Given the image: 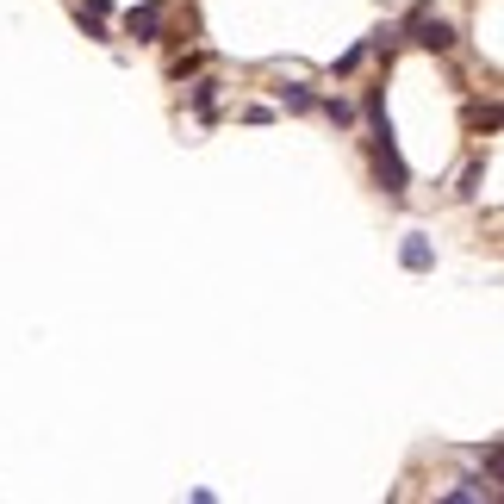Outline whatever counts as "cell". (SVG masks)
<instances>
[{
    "label": "cell",
    "instance_id": "cell-6",
    "mask_svg": "<svg viewBox=\"0 0 504 504\" xmlns=\"http://www.w3.org/2000/svg\"><path fill=\"white\" fill-rule=\"evenodd\" d=\"M468 125H473V131H499V107H492V100H486V107L473 100V107H468Z\"/></svg>",
    "mask_w": 504,
    "mask_h": 504
},
{
    "label": "cell",
    "instance_id": "cell-9",
    "mask_svg": "<svg viewBox=\"0 0 504 504\" xmlns=\"http://www.w3.org/2000/svg\"><path fill=\"white\" fill-rule=\"evenodd\" d=\"M324 112H330V125H355V112L343 107V100H324Z\"/></svg>",
    "mask_w": 504,
    "mask_h": 504
},
{
    "label": "cell",
    "instance_id": "cell-8",
    "mask_svg": "<svg viewBox=\"0 0 504 504\" xmlns=\"http://www.w3.org/2000/svg\"><path fill=\"white\" fill-rule=\"evenodd\" d=\"M361 57H367V44H355L349 57H336V75H355V69H361Z\"/></svg>",
    "mask_w": 504,
    "mask_h": 504
},
{
    "label": "cell",
    "instance_id": "cell-1",
    "mask_svg": "<svg viewBox=\"0 0 504 504\" xmlns=\"http://www.w3.org/2000/svg\"><path fill=\"white\" fill-rule=\"evenodd\" d=\"M374 175H380L386 193H405V187H411V169H405V156H398L393 131H374Z\"/></svg>",
    "mask_w": 504,
    "mask_h": 504
},
{
    "label": "cell",
    "instance_id": "cell-4",
    "mask_svg": "<svg viewBox=\"0 0 504 504\" xmlns=\"http://www.w3.org/2000/svg\"><path fill=\"white\" fill-rule=\"evenodd\" d=\"M405 268H411V274L430 268V243H424V237H405Z\"/></svg>",
    "mask_w": 504,
    "mask_h": 504
},
{
    "label": "cell",
    "instance_id": "cell-7",
    "mask_svg": "<svg viewBox=\"0 0 504 504\" xmlns=\"http://www.w3.org/2000/svg\"><path fill=\"white\" fill-rule=\"evenodd\" d=\"M281 100H287V112H312V107H318V100H312V87H299V81L281 87Z\"/></svg>",
    "mask_w": 504,
    "mask_h": 504
},
{
    "label": "cell",
    "instance_id": "cell-5",
    "mask_svg": "<svg viewBox=\"0 0 504 504\" xmlns=\"http://www.w3.org/2000/svg\"><path fill=\"white\" fill-rule=\"evenodd\" d=\"M193 112H200V118H212L218 112V87L212 81H193Z\"/></svg>",
    "mask_w": 504,
    "mask_h": 504
},
{
    "label": "cell",
    "instance_id": "cell-2",
    "mask_svg": "<svg viewBox=\"0 0 504 504\" xmlns=\"http://www.w3.org/2000/svg\"><path fill=\"white\" fill-rule=\"evenodd\" d=\"M411 32H417L424 50H455V26H448V19H430V6L411 13Z\"/></svg>",
    "mask_w": 504,
    "mask_h": 504
},
{
    "label": "cell",
    "instance_id": "cell-3",
    "mask_svg": "<svg viewBox=\"0 0 504 504\" xmlns=\"http://www.w3.org/2000/svg\"><path fill=\"white\" fill-rule=\"evenodd\" d=\"M125 32L138 37V44H156V37H162V6H156V0L131 6V13H125Z\"/></svg>",
    "mask_w": 504,
    "mask_h": 504
}]
</instances>
